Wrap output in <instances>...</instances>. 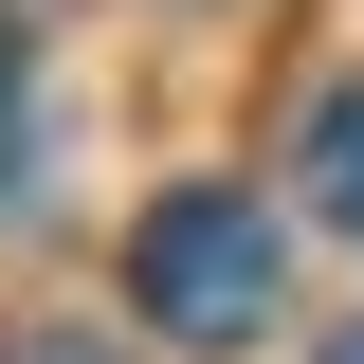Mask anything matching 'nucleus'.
Returning a JSON list of instances; mask_svg holds the SVG:
<instances>
[{
  "label": "nucleus",
  "mask_w": 364,
  "mask_h": 364,
  "mask_svg": "<svg viewBox=\"0 0 364 364\" xmlns=\"http://www.w3.org/2000/svg\"><path fill=\"white\" fill-rule=\"evenodd\" d=\"M273 291H291V237L237 200V182H164L128 237V310L164 328V346H255Z\"/></svg>",
  "instance_id": "f257e3e1"
},
{
  "label": "nucleus",
  "mask_w": 364,
  "mask_h": 364,
  "mask_svg": "<svg viewBox=\"0 0 364 364\" xmlns=\"http://www.w3.org/2000/svg\"><path fill=\"white\" fill-rule=\"evenodd\" d=\"M291 182H310V219H346V237H364V73H346V91L310 109V146H291Z\"/></svg>",
  "instance_id": "f03ea898"
},
{
  "label": "nucleus",
  "mask_w": 364,
  "mask_h": 364,
  "mask_svg": "<svg viewBox=\"0 0 364 364\" xmlns=\"http://www.w3.org/2000/svg\"><path fill=\"white\" fill-rule=\"evenodd\" d=\"M0 364H109V328H0Z\"/></svg>",
  "instance_id": "7ed1b4c3"
},
{
  "label": "nucleus",
  "mask_w": 364,
  "mask_h": 364,
  "mask_svg": "<svg viewBox=\"0 0 364 364\" xmlns=\"http://www.w3.org/2000/svg\"><path fill=\"white\" fill-rule=\"evenodd\" d=\"M310 364H364V328H328V346H310Z\"/></svg>",
  "instance_id": "20e7f679"
}]
</instances>
